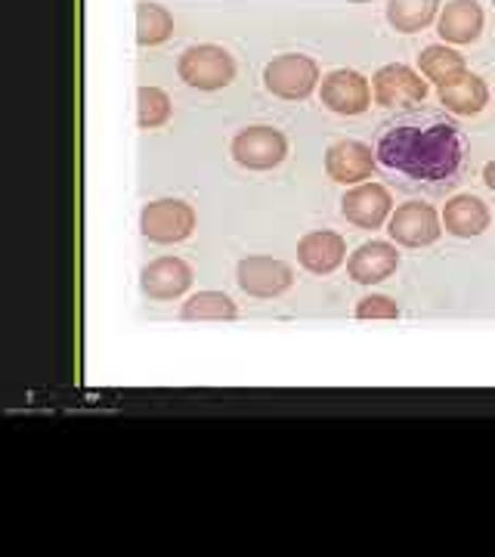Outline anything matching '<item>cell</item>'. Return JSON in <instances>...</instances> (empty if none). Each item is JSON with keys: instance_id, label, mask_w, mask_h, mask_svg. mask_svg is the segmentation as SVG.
I'll return each instance as SVG.
<instances>
[{"instance_id": "cell-1", "label": "cell", "mask_w": 495, "mask_h": 557, "mask_svg": "<svg viewBox=\"0 0 495 557\" xmlns=\"http://www.w3.org/2000/svg\"><path fill=\"white\" fill-rule=\"evenodd\" d=\"M375 159L399 189L416 196H440L461 177L465 137L446 112L406 109L381 121Z\"/></svg>"}, {"instance_id": "cell-2", "label": "cell", "mask_w": 495, "mask_h": 557, "mask_svg": "<svg viewBox=\"0 0 495 557\" xmlns=\"http://www.w3.org/2000/svg\"><path fill=\"white\" fill-rule=\"evenodd\" d=\"M177 72L189 87L211 94V90H223L226 84H233V78H236V60L220 44H196V47L183 50Z\"/></svg>"}, {"instance_id": "cell-3", "label": "cell", "mask_w": 495, "mask_h": 557, "mask_svg": "<svg viewBox=\"0 0 495 557\" xmlns=\"http://www.w3.org/2000/svg\"><path fill=\"white\" fill-rule=\"evenodd\" d=\"M263 84L279 100H307L319 84V65L304 53H285L263 69Z\"/></svg>"}, {"instance_id": "cell-4", "label": "cell", "mask_w": 495, "mask_h": 557, "mask_svg": "<svg viewBox=\"0 0 495 557\" xmlns=\"http://www.w3.org/2000/svg\"><path fill=\"white\" fill-rule=\"evenodd\" d=\"M139 230L149 242L174 245L193 236L196 230V211L180 199L149 201L139 214Z\"/></svg>"}, {"instance_id": "cell-5", "label": "cell", "mask_w": 495, "mask_h": 557, "mask_svg": "<svg viewBox=\"0 0 495 557\" xmlns=\"http://www.w3.org/2000/svg\"><path fill=\"white\" fill-rule=\"evenodd\" d=\"M391 239L403 248H428L440 239L443 233V218L428 201H406L391 214Z\"/></svg>"}, {"instance_id": "cell-6", "label": "cell", "mask_w": 495, "mask_h": 557, "mask_svg": "<svg viewBox=\"0 0 495 557\" xmlns=\"http://www.w3.org/2000/svg\"><path fill=\"white\" fill-rule=\"evenodd\" d=\"M372 97L378 106H387V109L421 106L428 100V81L421 78L416 69L403 62H391L372 78Z\"/></svg>"}, {"instance_id": "cell-7", "label": "cell", "mask_w": 495, "mask_h": 557, "mask_svg": "<svg viewBox=\"0 0 495 557\" xmlns=\"http://www.w3.org/2000/svg\"><path fill=\"white\" fill-rule=\"evenodd\" d=\"M288 156V139L276 127H245L233 139V159L248 171H270Z\"/></svg>"}, {"instance_id": "cell-8", "label": "cell", "mask_w": 495, "mask_h": 557, "mask_svg": "<svg viewBox=\"0 0 495 557\" xmlns=\"http://www.w3.org/2000/svg\"><path fill=\"white\" fill-rule=\"evenodd\" d=\"M319 100L335 115H362L372 106V87L354 69H335L322 78Z\"/></svg>"}, {"instance_id": "cell-9", "label": "cell", "mask_w": 495, "mask_h": 557, "mask_svg": "<svg viewBox=\"0 0 495 557\" xmlns=\"http://www.w3.org/2000/svg\"><path fill=\"white\" fill-rule=\"evenodd\" d=\"M292 282H295L292 267L276 258H245L238 263V285L251 298H279L282 292L292 288Z\"/></svg>"}, {"instance_id": "cell-10", "label": "cell", "mask_w": 495, "mask_h": 557, "mask_svg": "<svg viewBox=\"0 0 495 557\" xmlns=\"http://www.w3.org/2000/svg\"><path fill=\"white\" fill-rule=\"evenodd\" d=\"M341 211L359 230H378L394 214V199L381 183H359L344 196Z\"/></svg>"}, {"instance_id": "cell-11", "label": "cell", "mask_w": 495, "mask_h": 557, "mask_svg": "<svg viewBox=\"0 0 495 557\" xmlns=\"http://www.w3.org/2000/svg\"><path fill=\"white\" fill-rule=\"evenodd\" d=\"M375 152L372 146L359 143V139H341L335 143L329 152H325V171L335 183H344V186H359L366 180L372 177L375 171Z\"/></svg>"}, {"instance_id": "cell-12", "label": "cell", "mask_w": 495, "mask_h": 557, "mask_svg": "<svg viewBox=\"0 0 495 557\" xmlns=\"http://www.w3.org/2000/svg\"><path fill=\"white\" fill-rule=\"evenodd\" d=\"M189 285H193V270L180 258H156L139 273V288L152 300L183 298L189 292Z\"/></svg>"}, {"instance_id": "cell-13", "label": "cell", "mask_w": 495, "mask_h": 557, "mask_svg": "<svg viewBox=\"0 0 495 557\" xmlns=\"http://www.w3.org/2000/svg\"><path fill=\"white\" fill-rule=\"evenodd\" d=\"M396 267H399V251L391 242H366L347 260V273L357 285H378L394 276Z\"/></svg>"}, {"instance_id": "cell-14", "label": "cell", "mask_w": 495, "mask_h": 557, "mask_svg": "<svg viewBox=\"0 0 495 557\" xmlns=\"http://www.w3.org/2000/svg\"><path fill=\"white\" fill-rule=\"evenodd\" d=\"M436 32L446 44H474L483 32V7L477 0H449L436 16Z\"/></svg>"}, {"instance_id": "cell-15", "label": "cell", "mask_w": 495, "mask_h": 557, "mask_svg": "<svg viewBox=\"0 0 495 557\" xmlns=\"http://www.w3.org/2000/svg\"><path fill=\"white\" fill-rule=\"evenodd\" d=\"M344 258H347V245H344V239H341L337 233H329V230L310 233V236H304L300 245H297V260H300V267H304L307 273H313V276H329V273H335L337 267L344 263Z\"/></svg>"}, {"instance_id": "cell-16", "label": "cell", "mask_w": 495, "mask_h": 557, "mask_svg": "<svg viewBox=\"0 0 495 557\" xmlns=\"http://www.w3.org/2000/svg\"><path fill=\"white\" fill-rule=\"evenodd\" d=\"M440 218H443L446 233L456 236V239H474L480 233H486L490 223H493V214H490L486 201L477 199V196H456V199H449Z\"/></svg>"}, {"instance_id": "cell-17", "label": "cell", "mask_w": 495, "mask_h": 557, "mask_svg": "<svg viewBox=\"0 0 495 557\" xmlns=\"http://www.w3.org/2000/svg\"><path fill=\"white\" fill-rule=\"evenodd\" d=\"M436 97L443 102V109L453 112V115H477L490 102V87H486V81L480 78V75L465 72V75H458L449 84H440Z\"/></svg>"}, {"instance_id": "cell-18", "label": "cell", "mask_w": 495, "mask_h": 557, "mask_svg": "<svg viewBox=\"0 0 495 557\" xmlns=\"http://www.w3.org/2000/svg\"><path fill=\"white\" fill-rule=\"evenodd\" d=\"M440 10V0H387V22L399 35H416L434 25Z\"/></svg>"}, {"instance_id": "cell-19", "label": "cell", "mask_w": 495, "mask_h": 557, "mask_svg": "<svg viewBox=\"0 0 495 557\" xmlns=\"http://www.w3.org/2000/svg\"><path fill=\"white\" fill-rule=\"evenodd\" d=\"M418 69H421V75L431 81V84H449V81H456L458 75H465L468 72V62L465 57L453 50V47H446V44H431V47H424L421 53H418Z\"/></svg>"}, {"instance_id": "cell-20", "label": "cell", "mask_w": 495, "mask_h": 557, "mask_svg": "<svg viewBox=\"0 0 495 557\" xmlns=\"http://www.w3.org/2000/svg\"><path fill=\"white\" fill-rule=\"evenodd\" d=\"M180 317L186 322H230L238 317V307L223 292H198L183 304Z\"/></svg>"}, {"instance_id": "cell-21", "label": "cell", "mask_w": 495, "mask_h": 557, "mask_svg": "<svg viewBox=\"0 0 495 557\" xmlns=\"http://www.w3.org/2000/svg\"><path fill=\"white\" fill-rule=\"evenodd\" d=\"M174 35V16L156 3V0H139L137 3V44L139 47H159Z\"/></svg>"}, {"instance_id": "cell-22", "label": "cell", "mask_w": 495, "mask_h": 557, "mask_svg": "<svg viewBox=\"0 0 495 557\" xmlns=\"http://www.w3.org/2000/svg\"><path fill=\"white\" fill-rule=\"evenodd\" d=\"M137 119L139 127H146V131L168 124V119H171V97L161 87H139Z\"/></svg>"}, {"instance_id": "cell-23", "label": "cell", "mask_w": 495, "mask_h": 557, "mask_svg": "<svg viewBox=\"0 0 495 557\" xmlns=\"http://www.w3.org/2000/svg\"><path fill=\"white\" fill-rule=\"evenodd\" d=\"M399 317V307L387 295H369L357 304V319L362 322H387Z\"/></svg>"}, {"instance_id": "cell-24", "label": "cell", "mask_w": 495, "mask_h": 557, "mask_svg": "<svg viewBox=\"0 0 495 557\" xmlns=\"http://www.w3.org/2000/svg\"><path fill=\"white\" fill-rule=\"evenodd\" d=\"M483 180H486V186L495 193V161H490V164L483 168Z\"/></svg>"}, {"instance_id": "cell-25", "label": "cell", "mask_w": 495, "mask_h": 557, "mask_svg": "<svg viewBox=\"0 0 495 557\" xmlns=\"http://www.w3.org/2000/svg\"><path fill=\"white\" fill-rule=\"evenodd\" d=\"M493 7H495V0H493Z\"/></svg>"}]
</instances>
